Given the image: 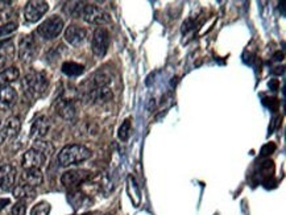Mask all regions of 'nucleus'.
Returning a JSON list of instances; mask_svg holds the SVG:
<instances>
[{
    "instance_id": "22",
    "label": "nucleus",
    "mask_w": 286,
    "mask_h": 215,
    "mask_svg": "<svg viewBox=\"0 0 286 215\" xmlns=\"http://www.w3.org/2000/svg\"><path fill=\"white\" fill-rule=\"evenodd\" d=\"M49 213H50V205L45 201L39 202L31 210V215H49Z\"/></svg>"
},
{
    "instance_id": "3",
    "label": "nucleus",
    "mask_w": 286,
    "mask_h": 215,
    "mask_svg": "<svg viewBox=\"0 0 286 215\" xmlns=\"http://www.w3.org/2000/svg\"><path fill=\"white\" fill-rule=\"evenodd\" d=\"M64 29V20L60 16H52L40 24L37 28V33L42 37L44 40H54L56 37L60 36V33Z\"/></svg>"
},
{
    "instance_id": "15",
    "label": "nucleus",
    "mask_w": 286,
    "mask_h": 215,
    "mask_svg": "<svg viewBox=\"0 0 286 215\" xmlns=\"http://www.w3.org/2000/svg\"><path fill=\"white\" fill-rule=\"evenodd\" d=\"M17 100L16 90L11 86H0V110H9Z\"/></svg>"
},
{
    "instance_id": "2",
    "label": "nucleus",
    "mask_w": 286,
    "mask_h": 215,
    "mask_svg": "<svg viewBox=\"0 0 286 215\" xmlns=\"http://www.w3.org/2000/svg\"><path fill=\"white\" fill-rule=\"evenodd\" d=\"M21 86L31 98H40L48 90L49 80L44 73L29 72L24 77V80L21 82Z\"/></svg>"
},
{
    "instance_id": "24",
    "label": "nucleus",
    "mask_w": 286,
    "mask_h": 215,
    "mask_svg": "<svg viewBox=\"0 0 286 215\" xmlns=\"http://www.w3.org/2000/svg\"><path fill=\"white\" fill-rule=\"evenodd\" d=\"M12 215H24L25 214V202L24 201H19V202L12 207L11 210Z\"/></svg>"
},
{
    "instance_id": "23",
    "label": "nucleus",
    "mask_w": 286,
    "mask_h": 215,
    "mask_svg": "<svg viewBox=\"0 0 286 215\" xmlns=\"http://www.w3.org/2000/svg\"><path fill=\"white\" fill-rule=\"evenodd\" d=\"M129 135H131V120L127 119L124 120V123L120 126L118 136H119V139L122 140V141H127Z\"/></svg>"
},
{
    "instance_id": "7",
    "label": "nucleus",
    "mask_w": 286,
    "mask_h": 215,
    "mask_svg": "<svg viewBox=\"0 0 286 215\" xmlns=\"http://www.w3.org/2000/svg\"><path fill=\"white\" fill-rule=\"evenodd\" d=\"M49 4L42 0H31L25 4L24 17L28 23H36L48 12Z\"/></svg>"
},
{
    "instance_id": "11",
    "label": "nucleus",
    "mask_w": 286,
    "mask_h": 215,
    "mask_svg": "<svg viewBox=\"0 0 286 215\" xmlns=\"http://www.w3.org/2000/svg\"><path fill=\"white\" fill-rule=\"evenodd\" d=\"M20 128L21 122L17 116L9 118V119L5 122L4 126H3V128L0 129V145L4 144L5 141H8V140L15 139V137L19 135Z\"/></svg>"
},
{
    "instance_id": "1",
    "label": "nucleus",
    "mask_w": 286,
    "mask_h": 215,
    "mask_svg": "<svg viewBox=\"0 0 286 215\" xmlns=\"http://www.w3.org/2000/svg\"><path fill=\"white\" fill-rule=\"evenodd\" d=\"M92 152L81 144H70L61 149L58 153V163L61 167H72L83 163L91 157Z\"/></svg>"
},
{
    "instance_id": "18",
    "label": "nucleus",
    "mask_w": 286,
    "mask_h": 215,
    "mask_svg": "<svg viewBox=\"0 0 286 215\" xmlns=\"http://www.w3.org/2000/svg\"><path fill=\"white\" fill-rule=\"evenodd\" d=\"M13 195L15 198L20 199V201H28V199H33L36 197V191H35V187H31L28 185H17L15 189H13Z\"/></svg>"
},
{
    "instance_id": "9",
    "label": "nucleus",
    "mask_w": 286,
    "mask_h": 215,
    "mask_svg": "<svg viewBox=\"0 0 286 215\" xmlns=\"http://www.w3.org/2000/svg\"><path fill=\"white\" fill-rule=\"evenodd\" d=\"M45 163H46V156L35 148L28 149L21 159V165L24 167V169H40L41 167H44Z\"/></svg>"
},
{
    "instance_id": "14",
    "label": "nucleus",
    "mask_w": 286,
    "mask_h": 215,
    "mask_svg": "<svg viewBox=\"0 0 286 215\" xmlns=\"http://www.w3.org/2000/svg\"><path fill=\"white\" fill-rule=\"evenodd\" d=\"M56 111L57 114L65 120H74L77 116L76 104L70 99L57 100Z\"/></svg>"
},
{
    "instance_id": "12",
    "label": "nucleus",
    "mask_w": 286,
    "mask_h": 215,
    "mask_svg": "<svg viewBox=\"0 0 286 215\" xmlns=\"http://www.w3.org/2000/svg\"><path fill=\"white\" fill-rule=\"evenodd\" d=\"M86 37H87V31L80 25H69L68 29L65 31V40L74 48H78L83 44Z\"/></svg>"
},
{
    "instance_id": "28",
    "label": "nucleus",
    "mask_w": 286,
    "mask_h": 215,
    "mask_svg": "<svg viewBox=\"0 0 286 215\" xmlns=\"http://www.w3.org/2000/svg\"><path fill=\"white\" fill-rule=\"evenodd\" d=\"M7 205H9V199L0 198V210H1V209H4Z\"/></svg>"
},
{
    "instance_id": "17",
    "label": "nucleus",
    "mask_w": 286,
    "mask_h": 215,
    "mask_svg": "<svg viewBox=\"0 0 286 215\" xmlns=\"http://www.w3.org/2000/svg\"><path fill=\"white\" fill-rule=\"evenodd\" d=\"M19 77H20V72L15 66L3 69L0 72V86H8L9 84L19 80Z\"/></svg>"
},
{
    "instance_id": "19",
    "label": "nucleus",
    "mask_w": 286,
    "mask_h": 215,
    "mask_svg": "<svg viewBox=\"0 0 286 215\" xmlns=\"http://www.w3.org/2000/svg\"><path fill=\"white\" fill-rule=\"evenodd\" d=\"M84 68L82 65L77 64V62H65L62 65V73L69 77H77L81 76L83 73Z\"/></svg>"
},
{
    "instance_id": "21",
    "label": "nucleus",
    "mask_w": 286,
    "mask_h": 215,
    "mask_svg": "<svg viewBox=\"0 0 286 215\" xmlns=\"http://www.w3.org/2000/svg\"><path fill=\"white\" fill-rule=\"evenodd\" d=\"M35 149H37V151H40L41 153H44L46 157H48L50 153H53V151H54V148H53V145L50 143H48V141H42V140H36L35 141Z\"/></svg>"
},
{
    "instance_id": "16",
    "label": "nucleus",
    "mask_w": 286,
    "mask_h": 215,
    "mask_svg": "<svg viewBox=\"0 0 286 215\" xmlns=\"http://www.w3.org/2000/svg\"><path fill=\"white\" fill-rule=\"evenodd\" d=\"M42 182H44V175L40 169H24L21 174V183L31 187L40 186Z\"/></svg>"
},
{
    "instance_id": "4",
    "label": "nucleus",
    "mask_w": 286,
    "mask_h": 215,
    "mask_svg": "<svg viewBox=\"0 0 286 215\" xmlns=\"http://www.w3.org/2000/svg\"><path fill=\"white\" fill-rule=\"evenodd\" d=\"M81 16L83 17V20L88 24L92 25H104L108 24L111 21V17L104 9H102L98 5L86 4L82 9Z\"/></svg>"
},
{
    "instance_id": "29",
    "label": "nucleus",
    "mask_w": 286,
    "mask_h": 215,
    "mask_svg": "<svg viewBox=\"0 0 286 215\" xmlns=\"http://www.w3.org/2000/svg\"><path fill=\"white\" fill-rule=\"evenodd\" d=\"M0 127H1V116H0Z\"/></svg>"
},
{
    "instance_id": "20",
    "label": "nucleus",
    "mask_w": 286,
    "mask_h": 215,
    "mask_svg": "<svg viewBox=\"0 0 286 215\" xmlns=\"http://www.w3.org/2000/svg\"><path fill=\"white\" fill-rule=\"evenodd\" d=\"M17 31V24L15 21H8L4 23L3 25H0V40H3L5 37H8L9 35H12Z\"/></svg>"
},
{
    "instance_id": "10",
    "label": "nucleus",
    "mask_w": 286,
    "mask_h": 215,
    "mask_svg": "<svg viewBox=\"0 0 286 215\" xmlns=\"http://www.w3.org/2000/svg\"><path fill=\"white\" fill-rule=\"evenodd\" d=\"M16 168L11 164H0V189L12 190L16 181Z\"/></svg>"
},
{
    "instance_id": "26",
    "label": "nucleus",
    "mask_w": 286,
    "mask_h": 215,
    "mask_svg": "<svg viewBox=\"0 0 286 215\" xmlns=\"http://www.w3.org/2000/svg\"><path fill=\"white\" fill-rule=\"evenodd\" d=\"M11 11H5V9H3V11H0V21H7L11 17ZM8 23V21H7Z\"/></svg>"
},
{
    "instance_id": "8",
    "label": "nucleus",
    "mask_w": 286,
    "mask_h": 215,
    "mask_svg": "<svg viewBox=\"0 0 286 215\" xmlns=\"http://www.w3.org/2000/svg\"><path fill=\"white\" fill-rule=\"evenodd\" d=\"M90 177H91V172L84 169H73V171L65 172L64 174L61 175V182L66 187L78 186L80 183L84 182Z\"/></svg>"
},
{
    "instance_id": "5",
    "label": "nucleus",
    "mask_w": 286,
    "mask_h": 215,
    "mask_svg": "<svg viewBox=\"0 0 286 215\" xmlns=\"http://www.w3.org/2000/svg\"><path fill=\"white\" fill-rule=\"evenodd\" d=\"M110 46V33L106 28L99 27L94 31L91 40V50L94 53V56L98 58L106 56V53Z\"/></svg>"
},
{
    "instance_id": "13",
    "label": "nucleus",
    "mask_w": 286,
    "mask_h": 215,
    "mask_svg": "<svg viewBox=\"0 0 286 215\" xmlns=\"http://www.w3.org/2000/svg\"><path fill=\"white\" fill-rule=\"evenodd\" d=\"M49 129H50V120L48 116H37L36 119L33 120L32 127H31V136L33 139L41 140L48 135Z\"/></svg>"
},
{
    "instance_id": "27",
    "label": "nucleus",
    "mask_w": 286,
    "mask_h": 215,
    "mask_svg": "<svg viewBox=\"0 0 286 215\" xmlns=\"http://www.w3.org/2000/svg\"><path fill=\"white\" fill-rule=\"evenodd\" d=\"M5 62H7V56L3 54V53H0V72H1V69L4 68Z\"/></svg>"
},
{
    "instance_id": "6",
    "label": "nucleus",
    "mask_w": 286,
    "mask_h": 215,
    "mask_svg": "<svg viewBox=\"0 0 286 215\" xmlns=\"http://www.w3.org/2000/svg\"><path fill=\"white\" fill-rule=\"evenodd\" d=\"M39 52V45L32 35H27L19 43V58L25 64L32 62Z\"/></svg>"
},
{
    "instance_id": "25",
    "label": "nucleus",
    "mask_w": 286,
    "mask_h": 215,
    "mask_svg": "<svg viewBox=\"0 0 286 215\" xmlns=\"http://www.w3.org/2000/svg\"><path fill=\"white\" fill-rule=\"evenodd\" d=\"M276 151V145H274L273 143L270 144H266V145H264L261 149V155L262 156H268V155H272L273 152Z\"/></svg>"
}]
</instances>
